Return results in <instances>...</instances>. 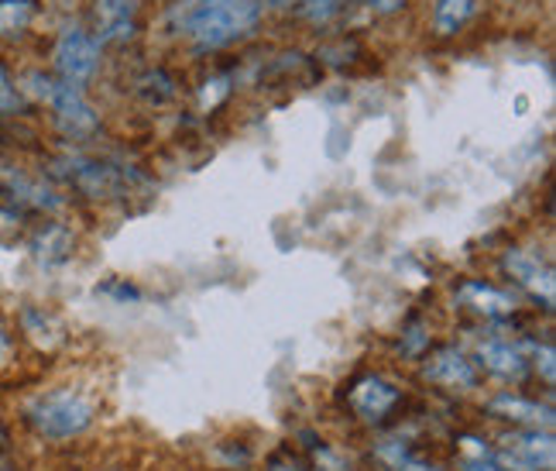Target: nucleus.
<instances>
[{
	"label": "nucleus",
	"instance_id": "412c9836",
	"mask_svg": "<svg viewBox=\"0 0 556 471\" xmlns=\"http://www.w3.org/2000/svg\"><path fill=\"white\" fill-rule=\"evenodd\" d=\"M28 234H31L28 213L11 203H0V248H17L21 241H28Z\"/></svg>",
	"mask_w": 556,
	"mask_h": 471
},
{
	"label": "nucleus",
	"instance_id": "b1692460",
	"mask_svg": "<svg viewBox=\"0 0 556 471\" xmlns=\"http://www.w3.org/2000/svg\"><path fill=\"white\" fill-rule=\"evenodd\" d=\"M230 97V76H210L200 90V103L203 111H217V107Z\"/></svg>",
	"mask_w": 556,
	"mask_h": 471
},
{
	"label": "nucleus",
	"instance_id": "423d86ee",
	"mask_svg": "<svg viewBox=\"0 0 556 471\" xmlns=\"http://www.w3.org/2000/svg\"><path fill=\"white\" fill-rule=\"evenodd\" d=\"M0 193H4V203L25 210L28 218H35V213L55 218V213L66 207V193H62L46 173H31V169L14 165V162L0 165Z\"/></svg>",
	"mask_w": 556,
	"mask_h": 471
},
{
	"label": "nucleus",
	"instance_id": "0eeeda50",
	"mask_svg": "<svg viewBox=\"0 0 556 471\" xmlns=\"http://www.w3.org/2000/svg\"><path fill=\"white\" fill-rule=\"evenodd\" d=\"M399 402H402V389H399L392 379H384L378 372H365V375H357L348 385V406H351V413L357 420H365V423L389 420L399 410Z\"/></svg>",
	"mask_w": 556,
	"mask_h": 471
},
{
	"label": "nucleus",
	"instance_id": "39448f33",
	"mask_svg": "<svg viewBox=\"0 0 556 471\" xmlns=\"http://www.w3.org/2000/svg\"><path fill=\"white\" fill-rule=\"evenodd\" d=\"M103 62V46L87 25H66L52 46V73L70 87H87L97 79Z\"/></svg>",
	"mask_w": 556,
	"mask_h": 471
},
{
	"label": "nucleus",
	"instance_id": "7ed1b4c3",
	"mask_svg": "<svg viewBox=\"0 0 556 471\" xmlns=\"http://www.w3.org/2000/svg\"><path fill=\"white\" fill-rule=\"evenodd\" d=\"M21 420H25V426L38 441L66 444L90 431L97 420V406L79 389L59 385V389H41L28 396V402L21 406Z\"/></svg>",
	"mask_w": 556,
	"mask_h": 471
},
{
	"label": "nucleus",
	"instance_id": "cd10ccee",
	"mask_svg": "<svg viewBox=\"0 0 556 471\" xmlns=\"http://www.w3.org/2000/svg\"><path fill=\"white\" fill-rule=\"evenodd\" d=\"M268 471H309V464L299 458L295 451H275L268 458Z\"/></svg>",
	"mask_w": 556,
	"mask_h": 471
},
{
	"label": "nucleus",
	"instance_id": "5701e85b",
	"mask_svg": "<svg viewBox=\"0 0 556 471\" xmlns=\"http://www.w3.org/2000/svg\"><path fill=\"white\" fill-rule=\"evenodd\" d=\"M351 0H303V14L313 21V25H327L330 17H337Z\"/></svg>",
	"mask_w": 556,
	"mask_h": 471
},
{
	"label": "nucleus",
	"instance_id": "ddd939ff",
	"mask_svg": "<svg viewBox=\"0 0 556 471\" xmlns=\"http://www.w3.org/2000/svg\"><path fill=\"white\" fill-rule=\"evenodd\" d=\"M17 331L41 355H52L66 345V324H62L49 307H38V303H25L17 310Z\"/></svg>",
	"mask_w": 556,
	"mask_h": 471
},
{
	"label": "nucleus",
	"instance_id": "9d476101",
	"mask_svg": "<svg viewBox=\"0 0 556 471\" xmlns=\"http://www.w3.org/2000/svg\"><path fill=\"white\" fill-rule=\"evenodd\" d=\"M422 375L430 379L440 389H451V393H467V389H478L481 382V369L475 358H467L460 348L446 345V348H437L430 358H426L422 365Z\"/></svg>",
	"mask_w": 556,
	"mask_h": 471
},
{
	"label": "nucleus",
	"instance_id": "20e7f679",
	"mask_svg": "<svg viewBox=\"0 0 556 471\" xmlns=\"http://www.w3.org/2000/svg\"><path fill=\"white\" fill-rule=\"evenodd\" d=\"M55 186H70L79 197L87 200H117L127 197L135 186H144V176L135 165L117 162V159H103V156H87V152H66L59 156L49 173Z\"/></svg>",
	"mask_w": 556,
	"mask_h": 471
},
{
	"label": "nucleus",
	"instance_id": "6ab92c4d",
	"mask_svg": "<svg viewBox=\"0 0 556 471\" xmlns=\"http://www.w3.org/2000/svg\"><path fill=\"white\" fill-rule=\"evenodd\" d=\"M475 4H478V0H437V8H433V32L440 38H454L467 25V17L475 14Z\"/></svg>",
	"mask_w": 556,
	"mask_h": 471
},
{
	"label": "nucleus",
	"instance_id": "2eb2a0df",
	"mask_svg": "<svg viewBox=\"0 0 556 471\" xmlns=\"http://www.w3.org/2000/svg\"><path fill=\"white\" fill-rule=\"evenodd\" d=\"M488 410H491V417H498V420L519 423L522 431H549V426H553V410H549V406H543L536 399L511 396V393L491 399Z\"/></svg>",
	"mask_w": 556,
	"mask_h": 471
},
{
	"label": "nucleus",
	"instance_id": "f03ea898",
	"mask_svg": "<svg viewBox=\"0 0 556 471\" xmlns=\"http://www.w3.org/2000/svg\"><path fill=\"white\" fill-rule=\"evenodd\" d=\"M21 94L28 97V103H41L49 107L52 114V124L55 132L66 138L70 145H87L100 135V114L97 107L87 100L79 87H70V83H62L55 73H41V70H31L17 79Z\"/></svg>",
	"mask_w": 556,
	"mask_h": 471
},
{
	"label": "nucleus",
	"instance_id": "f8f14e48",
	"mask_svg": "<svg viewBox=\"0 0 556 471\" xmlns=\"http://www.w3.org/2000/svg\"><path fill=\"white\" fill-rule=\"evenodd\" d=\"M505 272L516 280L526 293H532L536 299H543V307L553 310V269L540 259L536 251L529 248H508L502 259Z\"/></svg>",
	"mask_w": 556,
	"mask_h": 471
},
{
	"label": "nucleus",
	"instance_id": "bb28decb",
	"mask_svg": "<svg viewBox=\"0 0 556 471\" xmlns=\"http://www.w3.org/2000/svg\"><path fill=\"white\" fill-rule=\"evenodd\" d=\"M426 345H430V334H426V327L419 324V320H413V324L405 327V334H402V351L405 355H419Z\"/></svg>",
	"mask_w": 556,
	"mask_h": 471
},
{
	"label": "nucleus",
	"instance_id": "dca6fc26",
	"mask_svg": "<svg viewBox=\"0 0 556 471\" xmlns=\"http://www.w3.org/2000/svg\"><path fill=\"white\" fill-rule=\"evenodd\" d=\"M478 365L498 379H522L529 372V358L522 345H508V340H488L478 348Z\"/></svg>",
	"mask_w": 556,
	"mask_h": 471
},
{
	"label": "nucleus",
	"instance_id": "aec40b11",
	"mask_svg": "<svg viewBox=\"0 0 556 471\" xmlns=\"http://www.w3.org/2000/svg\"><path fill=\"white\" fill-rule=\"evenodd\" d=\"M28 114H31L28 97L21 94L14 73L4 66V62H0V124H4V121H21V117H28Z\"/></svg>",
	"mask_w": 556,
	"mask_h": 471
},
{
	"label": "nucleus",
	"instance_id": "6e6552de",
	"mask_svg": "<svg viewBox=\"0 0 556 471\" xmlns=\"http://www.w3.org/2000/svg\"><path fill=\"white\" fill-rule=\"evenodd\" d=\"M138 14L141 0H93L90 21L100 46H127L138 38Z\"/></svg>",
	"mask_w": 556,
	"mask_h": 471
},
{
	"label": "nucleus",
	"instance_id": "f257e3e1",
	"mask_svg": "<svg viewBox=\"0 0 556 471\" xmlns=\"http://www.w3.org/2000/svg\"><path fill=\"white\" fill-rule=\"evenodd\" d=\"M265 17V0H176L165 14L173 35L186 38L197 55L238 46Z\"/></svg>",
	"mask_w": 556,
	"mask_h": 471
},
{
	"label": "nucleus",
	"instance_id": "9b49d317",
	"mask_svg": "<svg viewBox=\"0 0 556 471\" xmlns=\"http://www.w3.org/2000/svg\"><path fill=\"white\" fill-rule=\"evenodd\" d=\"M28 251H31V262L38 269H62V265H70L73 255H76V231L66 221H59V218L41 221L28 234Z\"/></svg>",
	"mask_w": 556,
	"mask_h": 471
},
{
	"label": "nucleus",
	"instance_id": "a878e982",
	"mask_svg": "<svg viewBox=\"0 0 556 471\" xmlns=\"http://www.w3.org/2000/svg\"><path fill=\"white\" fill-rule=\"evenodd\" d=\"M17 351V334L11 327V320L0 310V365H11V358Z\"/></svg>",
	"mask_w": 556,
	"mask_h": 471
},
{
	"label": "nucleus",
	"instance_id": "4468645a",
	"mask_svg": "<svg viewBox=\"0 0 556 471\" xmlns=\"http://www.w3.org/2000/svg\"><path fill=\"white\" fill-rule=\"evenodd\" d=\"M457 299L484 320H508L516 313V299H511L505 289L491 286V283H481V280H467L460 289H457Z\"/></svg>",
	"mask_w": 556,
	"mask_h": 471
},
{
	"label": "nucleus",
	"instance_id": "a211bd4d",
	"mask_svg": "<svg viewBox=\"0 0 556 471\" xmlns=\"http://www.w3.org/2000/svg\"><path fill=\"white\" fill-rule=\"evenodd\" d=\"M38 17V0H0V41L25 38Z\"/></svg>",
	"mask_w": 556,
	"mask_h": 471
},
{
	"label": "nucleus",
	"instance_id": "393cba45",
	"mask_svg": "<svg viewBox=\"0 0 556 471\" xmlns=\"http://www.w3.org/2000/svg\"><path fill=\"white\" fill-rule=\"evenodd\" d=\"M381 455L392 461V468H395V471H443V468H437V464H430V461H422V458L405 455L399 444H395V447H384Z\"/></svg>",
	"mask_w": 556,
	"mask_h": 471
},
{
	"label": "nucleus",
	"instance_id": "c756f323",
	"mask_svg": "<svg viewBox=\"0 0 556 471\" xmlns=\"http://www.w3.org/2000/svg\"><path fill=\"white\" fill-rule=\"evenodd\" d=\"M467 471H516V468H508L498 455H491V458H484V461H470V464H464Z\"/></svg>",
	"mask_w": 556,
	"mask_h": 471
},
{
	"label": "nucleus",
	"instance_id": "4be33fe9",
	"mask_svg": "<svg viewBox=\"0 0 556 471\" xmlns=\"http://www.w3.org/2000/svg\"><path fill=\"white\" fill-rule=\"evenodd\" d=\"M0 471H21L17 444H14V434H11V423L4 417V406H0Z\"/></svg>",
	"mask_w": 556,
	"mask_h": 471
},
{
	"label": "nucleus",
	"instance_id": "c85d7f7f",
	"mask_svg": "<svg viewBox=\"0 0 556 471\" xmlns=\"http://www.w3.org/2000/svg\"><path fill=\"white\" fill-rule=\"evenodd\" d=\"M368 4H371V11H375V14L392 17V14H399L405 4H409V0H368Z\"/></svg>",
	"mask_w": 556,
	"mask_h": 471
},
{
	"label": "nucleus",
	"instance_id": "1a4fd4ad",
	"mask_svg": "<svg viewBox=\"0 0 556 471\" xmlns=\"http://www.w3.org/2000/svg\"><path fill=\"white\" fill-rule=\"evenodd\" d=\"M495 455L516 471H553L556 447L549 431H511L502 437Z\"/></svg>",
	"mask_w": 556,
	"mask_h": 471
},
{
	"label": "nucleus",
	"instance_id": "f3484780",
	"mask_svg": "<svg viewBox=\"0 0 556 471\" xmlns=\"http://www.w3.org/2000/svg\"><path fill=\"white\" fill-rule=\"evenodd\" d=\"M135 97L148 107H165L179 97V83L168 70L155 66V70H148L135 79Z\"/></svg>",
	"mask_w": 556,
	"mask_h": 471
}]
</instances>
